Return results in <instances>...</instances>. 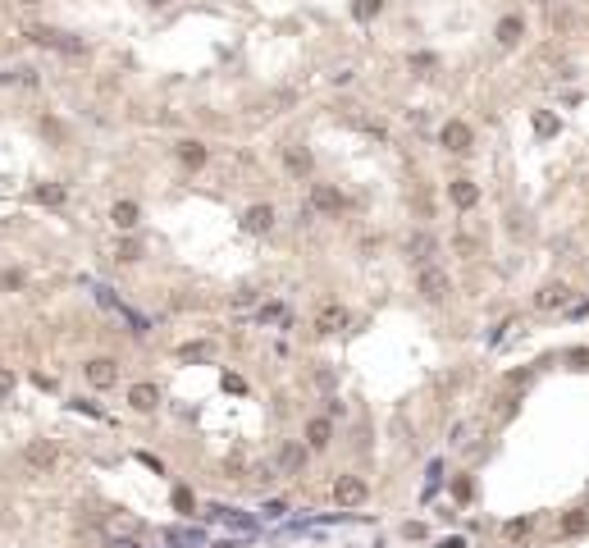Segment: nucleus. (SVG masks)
<instances>
[{
  "label": "nucleus",
  "instance_id": "nucleus-1",
  "mask_svg": "<svg viewBox=\"0 0 589 548\" xmlns=\"http://www.w3.org/2000/svg\"><path fill=\"white\" fill-rule=\"evenodd\" d=\"M416 293L425 297V302H443V297L452 293V279H447L443 265H420V274H416Z\"/></svg>",
  "mask_w": 589,
  "mask_h": 548
},
{
  "label": "nucleus",
  "instance_id": "nucleus-20",
  "mask_svg": "<svg viewBox=\"0 0 589 548\" xmlns=\"http://www.w3.org/2000/svg\"><path fill=\"white\" fill-rule=\"evenodd\" d=\"M33 201H37V206H65V187H60V183H42L33 192Z\"/></svg>",
  "mask_w": 589,
  "mask_h": 548
},
{
  "label": "nucleus",
  "instance_id": "nucleus-11",
  "mask_svg": "<svg viewBox=\"0 0 589 548\" xmlns=\"http://www.w3.org/2000/svg\"><path fill=\"white\" fill-rule=\"evenodd\" d=\"M164 539L174 548H206V530L201 526H164Z\"/></svg>",
  "mask_w": 589,
  "mask_h": 548
},
{
  "label": "nucleus",
  "instance_id": "nucleus-42",
  "mask_svg": "<svg viewBox=\"0 0 589 548\" xmlns=\"http://www.w3.org/2000/svg\"><path fill=\"white\" fill-rule=\"evenodd\" d=\"M33 384H37V388H46V393H51V388H55V379H51V375H42V370L33 375Z\"/></svg>",
  "mask_w": 589,
  "mask_h": 548
},
{
  "label": "nucleus",
  "instance_id": "nucleus-34",
  "mask_svg": "<svg viewBox=\"0 0 589 548\" xmlns=\"http://www.w3.org/2000/svg\"><path fill=\"white\" fill-rule=\"evenodd\" d=\"M10 393H14V375L0 366V402H10Z\"/></svg>",
  "mask_w": 589,
  "mask_h": 548
},
{
  "label": "nucleus",
  "instance_id": "nucleus-16",
  "mask_svg": "<svg viewBox=\"0 0 589 548\" xmlns=\"http://www.w3.org/2000/svg\"><path fill=\"white\" fill-rule=\"evenodd\" d=\"M329 438H334V420L329 416H316L311 425H306V448H329Z\"/></svg>",
  "mask_w": 589,
  "mask_h": 548
},
{
  "label": "nucleus",
  "instance_id": "nucleus-39",
  "mask_svg": "<svg viewBox=\"0 0 589 548\" xmlns=\"http://www.w3.org/2000/svg\"><path fill=\"white\" fill-rule=\"evenodd\" d=\"M452 493H457L461 503H466V498H470V480H466V475H461V480H457V484H452Z\"/></svg>",
  "mask_w": 589,
  "mask_h": 548
},
{
  "label": "nucleus",
  "instance_id": "nucleus-32",
  "mask_svg": "<svg viewBox=\"0 0 589 548\" xmlns=\"http://www.w3.org/2000/svg\"><path fill=\"white\" fill-rule=\"evenodd\" d=\"M174 507H178V512H187V516H192V507H196V503H192V493H187L183 484L174 489Z\"/></svg>",
  "mask_w": 589,
  "mask_h": 548
},
{
  "label": "nucleus",
  "instance_id": "nucleus-12",
  "mask_svg": "<svg viewBox=\"0 0 589 548\" xmlns=\"http://www.w3.org/2000/svg\"><path fill=\"white\" fill-rule=\"evenodd\" d=\"M137 219H142L137 201H114V206H110V224H114L119 233H133L137 229Z\"/></svg>",
  "mask_w": 589,
  "mask_h": 548
},
{
  "label": "nucleus",
  "instance_id": "nucleus-14",
  "mask_svg": "<svg viewBox=\"0 0 589 548\" xmlns=\"http://www.w3.org/2000/svg\"><path fill=\"white\" fill-rule=\"evenodd\" d=\"M447 197H452L457 210H470L475 201H480V187L470 183V178H452V183H447Z\"/></svg>",
  "mask_w": 589,
  "mask_h": 548
},
{
  "label": "nucleus",
  "instance_id": "nucleus-23",
  "mask_svg": "<svg viewBox=\"0 0 589 548\" xmlns=\"http://www.w3.org/2000/svg\"><path fill=\"white\" fill-rule=\"evenodd\" d=\"M557 530H562V535H585L589 530V512H567Z\"/></svg>",
  "mask_w": 589,
  "mask_h": 548
},
{
  "label": "nucleus",
  "instance_id": "nucleus-43",
  "mask_svg": "<svg viewBox=\"0 0 589 548\" xmlns=\"http://www.w3.org/2000/svg\"><path fill=\"white\" fill-rule=\"evenodd\" d=\"M438 548H466V539H461V535H452V539H443Z\"/></svg>",
  "mask_w": 589,
  "mask_h": 548
},
{
  "label": "nucleus",
  "instance_id": "nucleus-17",
  "mask_svg": "<svg viewBox=\"0 0 589 548\" xmlns=\"http://www.w3.org/2000/svg\"><path fill=\"white\" fill-rule=\"evenodd\" d=\"M316 329H320V334H339V329H348V311H343V307H325V311H320V320H316Z\"/></svg>",
  "mask_w": 589,
  "mask_h": 548
},
{
  "label": "nucleus",
  "instance_id": "nucleus-15",
  "mask_svg": "<svg viewBox=\"0 0 589 548\" xmlns=\"http://www.w3.org/2000/svg\"><path fill=\"white\" fill-rule=\"evenodd\" d=\"M521 37H525V19H521V14H507V19L498 23V46H502V51H512Z\"/></svg>",
  "mask_w": 589,
  "mask_h": 548
},
{
  "label": "nucleus",
  "instance_id": "nucleus-40",
  "mask_svg": "<svg viewBox=\"0 0 589 548\" xmlns=\"http://www.w3.org/2000/svg\"><path fill=\"white\" fill-rule=\"evenodd\" d=\"M402 535H407V539H425V526H416V521H407V526H402Z\"/></svg>",
  "mask_w": 589,
  "mask_h": 548
},
{
  "label": "nucleus",
  "instance_id": "nucleus-19",
  "mask_svg": "<svg viewBox=\"0 0 589 548\" xmlns=\"http://www.w3.org/2000/svg\"><path fill=\"white\" fill-rule=\"evenodd\" d=\"M302 461H306V448H302V443H288V448L279 452V475H293Z\"/></svg>",
  "mask_w": 589,
  "mask_h": 548
},
{
  "label": "nucleus",
  "instance_id": "nucleus-37",
  "mask_svg": "<svg viewBox=\"0 0 589 548\" xmlns=\"http://www.w3.org/2000/svg\"><path fill=\"white\" fill-rule=\"evenodd\" d=\"M224 388H229V393H247V384H242L238 375H224Z\"/></svg>",
  "mask_w": 589,
  "mask_h": 548
},
{
  "label": "nucleus",
  "instance_id": "nucleus-3",
  "mask_svg": "<svg viewBox=\"0 0 589 548\" xmlns=\"http://www.w3.org/2000/svg\"><path fill=\"white\" fill-rule=\"evenodd\" d=\"M366 498H370V484L361 480V475H339L334 480V503L339 507H361Z\"/></svg>",
  "mask_w": 589,
  "mask_h": 548
},
{
  "label": "nucleus",
  "instance_id": "nucleus-9",
  "mask_svg": "<svg viewBox=\"0 0 589 548\" xmlns=\"http://www.w3.org/2000/svg\"><path fill=\"white\" fill-rule=\"evenodd\" d=\"M242 229H247V233H270L274 229V206H270V201L247 206V210H242Z\"/></svg>",
  "mask_w": 589,
  "mask_h": 548
},
{
  "label": "nucleus",
  "instance_id": "nucleus-4",
  "mask_svg": "<svg viewBox=\"0 0 589 548\" xmlns=\"http://www.w3.org/2000/svg\"><path fill=\"white\" fill-rule=\"evenodd\" d=\"M306 206L316 210V215H339V210L348 206V197H343L334 183H311V201H306Z\"/></svg>",
  "mask_w": 589,
  "mask_h": 548
},
{
  "label": "nucleus",
  "instance_id": "nucleus-28",
  "mask_svg": "<svg viewBox=\"0 0 589 548\" xmlns=\"http://www.w3.org/2000/svg\"><path fill=\"white\" fill-rule=\"evenodd\" d=\"M438 480H443V461H429V480H425V498H434Z\"/></svg>",
  "mask_w": 589,
  "mask_h": 548
},
{
  "label": "nucleus",
  "instance_id": "nucleus-30",
  "mask_svg": "<svg viewBox=\"0 0 589 548\" xmlns=\"http://www.w3.org/2000/svg\"><path fill=\"white\" fill-rule=\"evenodd\" d=\"M530 526H535L530 516H516V521H507V535H512V539H521V535H530Z\"/></svg>",
  "mask_w": 589,
  "mask_h": 548
},
{
  "label": "nucleus",
  "instance_id": "nucleus-29",
  "mask_svg": "<svg viewBox=\"0 0 589 548\" xmlns=\"http://www.w3.org/2000/svg\"><path fill=\"white\" fill-rule=\"evenodd\" d=\"M279 316H284V307H279V302H265V307L256 311V320H261V325H274Z\"/></svg>",
  "mask_w": 589,
  "mask_h": 548
},
{
  "label": "nucleus",
  "instance_id": "nucleus-13",
  "mask_svg": "<svg viewBox=\"0 0 589 548\" xmlns=\"http://www.w3.org/2000/svg\"><path fill=\"white\" fill-rule=\"evenodd\" d=\"M128 406L133 411H155V406H160V388H155V384H133L128 388Z\"/></svg>",
  "mask_w": 589,
  "mask_h": 548
},
{
  "label": "nucleus",
  "instance_id": "nucleus-25",
  "mask_svg": "<svg viewBox=\"0 0 589 548\" xmlns=\"http://www.w3.org/2000/svg\"><path fill=\"white\" fill-rule=\"evenodd\" d=\"M407 65H411L416 74H434V69H438V55H429V51H416L411 60H407Z\"/></svg>",
  "mask_w": 589,
  "mask_h": 548
},
{
  "label": "nucleus",
  "instance_id": "nucleus-6",
  "mask_svg": "<svg viewBox=\"0 0 589 548\" xmlns=\"http://www.w3.org/2000/svg\"><path fill=\"white\" fill-rule=\"evenodd\" d=\"M402 252H407V261H416V265H434L429 256L438 252V242H434V233H407Z\"/></svg>",
  "mask_w": 589,
  "mask_h": 548
},
{
  "label": "nucleus",
  "instance_id": "nucleus-26",
  "mask_svg": "<svg viewBox=\"0 0 589 548\" xmlns=\"http://www.w3.org/2000/svg\"><path fill=\"white\" fill-rule=\"evenodd\" d=\"M557 128H562V123H557L548 110H535V132H539V137H553Z\"/></svg>",
  "mask_w": 589,
  "mask_h": 548
},
{
  "label": "nucleus",
  "instance_id": "nucleus-21",
  "mask_svg": "<svg viewBox=\"0 0 589 548\" xmlns=\"http://www.w3.org/2000/svg\"><path fill=\"white\" fill-rule=\"evenodd\" d=\"M567 293H571L567 284H548L544 293L535 297V307H544V311H548V307H562V302H567Z\"/></svg>",
  "mask_w": 589,
  "mask_h": 548
},
{
  "label": "nucleus",
  "instance_id": "nucleus-10",
  "mask_svg": "<svg viewBox=\"0 0 589 548\" xmlns=\"http://www.w3.org/2000/svg\"><path fill=\"white\" fill-rule=\"evenodd\" d=\"M284 164H288V174L293 178H306L311 169H316V155L306 151L302 142H293V146H284Z\"/></svg>",
  "mask_w": 589,
  "mask_h": 548
},
{
  "label": "nucleus",
  "instance_id": "nucleus-38",
  "mask_svg": "<svg viewBox=\"0 0 589 548\" xmlns=\"http://www.w3.org/2000/svg\"><path fill=\"white\" fill-rule=\"evenodd\" d=\"M206 352H210L206 343H187V348H183V357H187V361H192V357H206Z\"/></svg>",
  "mask_w": 589,
  "mask_h": 548
},
{
  "label": "nucleus",
  "instance_id": "nucleus-35",
  "mask_svg": "<svg viewBox=\"0 0 589 548\" xmlns=\"http://www.w3.org/2000/svg\"><path fill=\"white\" fill-rule=\"evenodd\" d=\"M137 461H142L146 471H155V475H164V461H160V457H151V452H137Z\"/></svg>",
  "mask_w": 589,
  "mask_h": 548
},
{
  "label": "nucleus",
  "instance_id": "nucleus-36",
  "mask_svg": "<svg viewBox=\"0 0 589 548\" xmlns=\"http://www.w3.org/2000/svg\"><path fill=\"white\" fill-rule=\"evenodd\" d=\"M0 288H23V274L19 270H5V274H0Z\"/></svg>",
  "mask_w": 589,
  "mask_h": 548
},
{
  "label": "nucleus",
  "instance_id": "nucleus-45",
  "mask_svg": "<svg viewBox=\"0 0 589 548\" xmlns=\"http://www.w3.org/2000/svg\"><path fill=\"white\" fill-rule=\"evenodd\" d=\"M19 5H37V0H19Z\"/></svg>",
  "mask_w": 589,
  "mask_h": 548
},
{
  "label": "nucleus",
  "instance_id": "nucleus-7",
  "mask_svg": "<svg viewBox=\"0 0 589 548\" xmlns=\"http://www.w3.org/2000/svg\"><path fill=\"white\" fill-rule=\"evenodd\" d=\"M210 521H224L229 530H238V535H256V516L251 512H238V507H210Z\"/></svg>",
  "mask_w": 589,
  "mask_h": 548
},
{
  "label": "nucleus",
  "instance_id": "nucleus-2",
  "mask_svg": "<svg viewBox=\"0 0 589 548\" xmlns=\"http://www.w3.org/2000/svg\"><path fill=\"white\" fill-rule=\"evenodd\" d=\"M438 142H443V151H452V155H466L470 146H475V132H470V123H461V119H447L443 128H438Z\"/></svg>",
  "mask_w": 589,
  "mask_h": 548
},
{
  "label": "nucleus",
  "instance_id": "nucleus-44",
  "mask_svg": "<svg viewBox=\"0 0 589 548\" xmlns=\"http://www.w3.org/2000/svg\"><path fill=\"white\" fill-rule=\"evenodd\" d=\"M146 5H151V10H160V5H169V0H146Z\"/></svg>",
  "mask_w": 589,
  "mask_h": 548
},
{
  "label": "nucleus",
  "instance_id": "nucleus-31",
  "mask_svg": "<svg viewBox=\"0 0 589 548\" xmlns=\"http://www.w3.org/2000/svg\"><path fill=\"white\" fill-rule=\"evenodd\" d=\"M69 406H74V411H83V416H96V420H105V411H101L96 402H83V397H74Z\"/></svg>",
  "mask_w": 589,
  "mask_h": 548
},
{
  "label": "nucleus",
  "instance_id": "nucleus-41",
  "mask_svg": "<svg viewBox=\"0 0 589 548\" xmlns=\"http://www.w3.org/2000/svg\"><path fill=\"white\" fill-rule=\"evenodd\" d=\"M119 261H137V242H123V247H119Z\"/></svg>",
  "mask_w": 589,
  "mask_h": 548
},
{
  "label": "nucleus",
  "instance_id": "nucleus-18",
  "mask_svg": "<svg viewBox=\"0 0 589 548\" xmlns=\"http://www.w3.org/2000/svg\"><path fill=\"white\" fill-rule=\"evenodd\" d=\"M28 466H37V471H46V466H55V448L51 443H28Z\"/></svg>",
  "mask_w": 589,
  "mask_h": 548
},
{
  "label": "nucleus",
  "instance_id": "nucleus-5",
  "mask_svg": "<svg viewBox=\"0 0 589 548\" xmlns=\"http://www.w3.org/2000/svg\"><path fill=\"white\" fill-rule=\"evenodd\" d=\"M83 375H87L92 388H114V384H119V361H110V357H92V361L83 366Z\"/></svg>",
  "mask_w": 589,
  "mask_h": 548
},
{
  "label": "nucleus",
  "instance_id": "nucleus-24",
  "mask_svg": "<svg viewBox=\"0 0 589 548\" xmlns=\"http://www.w3.org/2000/svg\"><path fill=\"white\" fill-rule=\"evenodd\" d=\"M379 10H384V0H352V19L357 23H370Z\"/></svg>",
  "mask_w": 589,
  "mask_h": 548
},
{
  "label": "nucleus",
  "instance_id": "nucleus-33",
  "mask_svg": "<svg viewBox=\"0 0 589 548\" xmlns=\"http://www.w3.org/2000/svg\"><path fill=\"white\" fill-rule=\"evenodd\" d=\"M567 361L576 366V370H589V348H571V352H567Z\"/></svg>",
  "mask_w": 589,
  "mask_h": 548
},
{
  "label": "nucleus",
  "instance_id": "nucleus-27",
  "mask_svg": "<svg viewBox=\"0 0 589 548\" xmlns=\"http://www.w3.org/2000/svg\"><path fill=\"white\" fill-rule=\"evenodd\" d=\"M261 516H265V521H284L288 503H284V498H270V503H261Z\"/></svg>",
  "mask_w": 589,
  "mask_h": 548
},
{
  "label": "nucleus",
  "instance_id": "nucleus-22",
  "mask_svg": "<svg viewBox=\"0 0 589 548\" xmlns=\"http://www.w3.org/2000/svg\"><path fill=\"white\" fill-rule=\"evenodd\" d=\"M178 160L192 164V169H201V164H206V146L201 142H178Z\"/></svg>",
  "mask_w": 589,
  "mask_h": 548
},
{
  "label": "nucleus",
  "instance_id": "nucleus-8",
  "mask_svg": "<svg viewBox=\"0 0 589 548\" xmlns=\"http://www.w3.org/2000/svg\"><path fill=\"white\" fill-rule=\"evenodd\" d=\"M33 37L37 46H51V51H65V55H83V42H74L69 33H55V28H33Z\"/></svg>",
  "mask_w": 589,
  "mask_h": 548
}]
</instances>
